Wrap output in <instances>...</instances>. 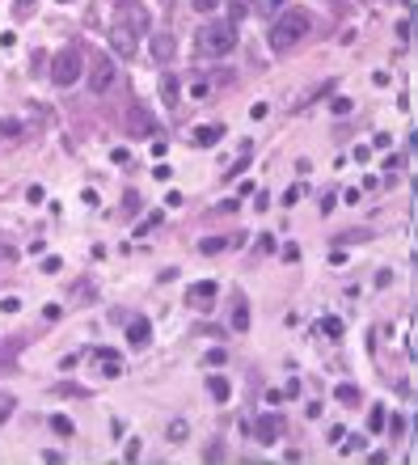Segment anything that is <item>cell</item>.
Masks as SVG:
<instances>
[{"instance_id": "1", "label": "cell", "mask_w": 418, "mask_h": 465, "mask_svg": "<svg viewBox=\"0 0 418 465\" xmlns=\"http://www.w3.org/2000/svg\"><path fill=\"white\" fill-rule=\"evenodd\" d=\"M313 34V17L304 9H283L275 21H270V47L275 51H291Z\"/></svg>"}, {"instance_id": "2", "label": "cell", "mask_w": 418, "mask_h": 465, "mask_svg": "<svg viewBox=\"0 0 418 465\" xmlns=\"http://www.w3.org/2000/svg\"><path fill=\"white\" fill-rule=\"evenodd\" d=\"M237 47V26L228 17H215V21H207V26H199V51H207V55H228Z\"/></svg>"}, {"instance_id": "3", "label": "cell", "mask_w": 418, "mask_h": 465, "mask_svg": "<svg viewBox=\"0 0 418 465\" xmlns=\"http://www.w3.org/2000/svg\"><path fill=\"white\" fill-rule=\"evenodd\" d=\"M81 72H85V51H81L77 42H68L64 51L51 60V81L68 89V85H77V81H81Z\"/></svg>"}, {"instance_id": "4", "label": "cell", "mask_w": 418, "mask_h": 465, "mask_svg": "<svg viewBox=\"0 0 418 465\" xmlns=\"http://www.w3.org/2000/svg\"><path fill=\"white\" fill-rule=\"evenodd\" d=\"M106 42H110V51L118 55V60H131L135 51H140V34L131 30V26H110V34H106Z\"/></svg>"}, {"instance_id": "5", "label": "cell", "mask_w": 418, "mask_h": 465, "mask_svg": "<svg viewBox=\"0 0 418 465\" xmlns=\"http://www.w3.org/2000/svg\"><path fill=\"white\" fill-rule=\"evenodd\" d=\"M114 89V60H93V68H89V93H110Z\"/></svg>"}, {"instance_id": "6", "label": "cell", "mask_w": 418, "mask_h": 465, "mask_svg": "<svg viewBox=\"0 0 418 465\" xmlns=\"http://www.w3.org/2000/svg\"><path fill=\"white\" fill-rule=\"evenodd\" d=\"M254 436H258V444H275V440L283 436V414H258L254 419Z\"/></svg>"}, {"instance_id": "7", "label": "cell", "mask_w": 418, "mask_h": 465, "mask_svg": "<svg viewBox=\"0 0 418 465\" xmlns=\"http://www.w3.org/2000/svg\"><path fill=\"white\" fill-rule=\"evenodd\" d=\"M118 13L135 34H148V9H144L140 0H118Z\"/></svg>"}, {"instance_id": "8", "label": "cell", "mask_w": 418, "mask_h": 465, "mask_svg": "<svg viewBox=\"0 0 418 465\" xmlns=\"http://www.w3.org/2000/svg\"><path fill=\"white\" fill-rule=\"evenodd\" d=\"M148 51H153L157 64H169V60H174V51H178V38L174 34H153L148 38Z\"/></svg>"}, {"instance_id": "9", "label": "cell", "mask_w": 418, "mask_h": 465, "mask_svg": "<svg viewBox=\"0 0 418 465\" xmlns=\"http://www.w3.org/2000/svg\"><path fill=\"white\" fill-rule=\"evenodd\" d=\"M131 131L135 136H161V123L153 114H144V106H131Z\"/></svg>"}, {"instance_id": "10", "label": "cell", "mask_w": 418, "mask_h": 465, "mask_svg": "<svg viewBox=\"0 0 418 465\" xmlns=\"http://www.w3.org/2000/svg\"><path fill=\"white\" fill-rule=\"evenodd\" d=\"M148 338H153V322H148V317H131V322H127V342H131V347H144Z\"/></svg>"}, {"instance_id": "11", "label": "cell", "mask_w": 418, "mask_h": 465, "mask_svg": "<svg viewBox=\"0 0 418 465\" xmlns=\"http://www.w3.org/2000/svg\"><path fill=\"white\" fill-rule=\"evenodd\" d=\"M215 279H199V284H190L186 288V297H190V305H203V301H215Z\"/></svg>"}, {"instance_id": "12", "label": "cell", "mask_w": 418, "mask_h": 465, "mask_svg": "<svg viewBox=\"0 0 418 465\" xmlns=\"http://www.w3.org/2000/svg\"><path fill=\"white\" fill-rule=\"evenodd\" d=\"M220 140H224V127H220V123L194 127V144H199V149H211V144H220Z\"/></svg>"}, {"instance_id": "13", "label": "cell", "mask_w": 418, "mask_h": 465, "mask_svg": "<svg viewBox=\"0 0 418 465\" xmlns=\"http://www.w3.org/2000/svg\"><path fill=\"white\" fill-rule=\"evenodd\" d=\"M161 102L169 110H178V77L174 72H161Z\"/></svg>"}, {"instance_id": "14", "label": "cell", "mask_w": 418, "mask_h": 465, "mask_svg": "<svg viewBox=\"0 0 418 465\" xmlns=\"http://www.w3.org/2000/svg\"><path fill=\"white\" fill-rule=\"evenodd\" d=\"M97 368H102V377H122V360L114 351H97Z\"/></svg>"}, {"instance_id": "15", "label": "cell", "mask_w": 418, "mask_h": 465, "mask_svg": "<svg viewBox=\"0 0 418 465\" xmlns=\"http://www.w3.org/2000/svg\"><path fill=\"white\" fill-rule=\"evenodd\" d=\"M207 394H211L215 402H228V381H224V377H211V381H207Z\"/></svg>"}, {"instance_id": "16", "label": "cell", "mask_w": 418, "mask_h": 465, "mask_svg": "<svg viewBox=\"0 0 418 465\" xmlns=\"http://www.w3.org/2000/svg\"><path fill=\"white\" fill-rule=\"evenodd\" d=\"M233 330H250V305L245 301H237V309H233Z\"/></svg>"}, {"instance_id": "17", "label": "cell", "mask_w": 418, "mask_h": 465, "mask_svg": "<svg viewBox=\"0 0 418 465\" xmlns=\"http://www.w3.org/2000/svg\"><path fill=\"white\" fill-rule=\"evenodd\" d=\"M17 258H21V254H17V246H0V275H5L9 266H17Z\"/></svg>"}, {"instance_id": "18", "label": "cell", "mask_w": 418, "mask_h": 465, "mask_svg": "<svg viewBox=\"0 0 418 465\" xmlns=\"http://www.w3.org/2000/svg\"><path fill=\"white\" fill-rule=\"evenodd\" d=\"M34 9H38V0H13V17H17V21H26Z\"/></svg>"}, {"instance_id": "19", "label": "cell", "mask_w": 418, "mask_h": 465, "mask_svg": "<svg viewBox=\"0 0 418 465\" xmlns=\"http://www.w3.org/2000/svg\"><path fill=\"white\" fill-rule=\"evenodd\" d=\"M190 436V427H186V419H174L169 423V440H174V444H182V440Z\"/></svg>"}, {"instance_id": "20", "label": "cell", "mask_w": 418, "mask_h": 465, "mask_svg": "<svg viewBox=\"0 0 418 465\" xmlns=\"http://www.w3.org/2000/svg\"><path fill=\"white\" fill-rule=\"evenodd\" d=\"M224 246H228L224 237H207V241H199V250H203V254H220Z\"/></svg>"}, {"instance_id": "21", "label": "cell", "mask_w": 418, "mask_h": 465, "mask_svg": "<svg viewBox=\"0 0 418 465\" xmlns=\"http://www.w3.org/2000/svg\"><path fill=\"white\" fill-rule=\"evenodd\" d=\"M334 398H338V402H359V389H355V385H338Z\"/></svg>"}, {"instance_id": "22", "label": "cell", "mask_w": 418, "mask_h": 465, "mask_svg": "<svg viewBox=\"0 0 418 465\" xmlns=\"http://www.w3.org/2000/svg\"><path fill=\"white\" fill-rule=\"evenodd\" d=\"M0 136H5V140L21 136V123H17V118H0Z\"/></svg>"}, {"instance_id": "23", "label": "cell", "mask_w": 418, "mask_h": 465, "mask_svg": "<svg viewBox=\"0 0 418 465\" xmlns=\"http://www.w3.org/2000/svg\"><path fill=\"white\" fill-rule=\"evenodd\" d=\"M338 449H342V457H351V453H359V449H363V440H359V436H351V440L342 436V444H338Z\"/></svg>"}, {"instance_id": "24", "label": "cell", "mask_w": 418, "mask_h": 465, "mask_svg": "<svg viewBox=\"0 0 418 465\" xmlns=\"http://www.w3.org/2000/svg\"><path fill=\"white\" fill-rule=\"evenodd\" d=\"M367 427H372V431H380V427H384V410H380V406L367 410Z\"/></svg>"}, {"instance_id": "25", "label": "cell", "mask_w": 418, "mask_h": 465, "mask_svg": "<svg viewBox=\"0 0 418 465\" xmlns=\"http://www.w3.org/2000/svg\"><path fill=\"white\" fill-rule=\"evenodd\" d=\"M51 427H55L60 436H72V419H64V414H51Z\"/></svg>"}, {"instance_id": "26", "label": "cell", "mask_w": 418, "mask_h": 465, "mask_svg": "<svg viewBox=\"0 0 418 465\" xmlns=\"http://www.w3.org/2000/svg\"><path fill=\"white\" fill-rule=\"evenodd\" d=\"M190 5L199 9V13H215V9H220V0H190Z\"/></svg>"}, {"instance_id": "27", "label": "cell", "mask_w": 418, "mask_h": 465, "mask_svg": "<svg viewBox=\"0 0 418 465\" xmlns=\"http://www.w3.org/2000/svg\"><path fill=\"white\" fill-rule=\"evenodd\" d=\"M322 330H326V334H334V338H338V334H342V322H338V317H326V322H322Z\"/></svg>"}, {"instance_id": "28", "label": "cell", "mask_w": 418, "mask_h": 465, "mask_svg": "<svg viewBox=\"0 0 418 465\" xmlns=\"http://www.w3.org/2000/svg\"><path fill=\"white\" fill-rule=\"evenodd\" d=\"M330 110H334V114H347V110H351V97H334Z\"/></svg>"}, {"instance_id": "29", "label": "cell", "mask_w": 418, "mask_h": 465, "mask_svg": "<svg viewBox=\"0 0 418 465\" xmlns=\"http://www.w3.org/2000/svg\"><path fill=\"white\" fill-rule=\"evenodd\" d=\"M60 266H64V262H60L55 254H51V258H42V271H47V275H51V271H60Z\"/></svg>"}, {"instance_id": "30", "label": "cell", "mask_w": 418, "mask_h": 465, "mask_svg": "<svg viewBox=\"0 0 418 465\" xmlns=\"http://www.w3.org/2000/svg\"><path fill=\"white\" fill-rule=\"evenodd\" d=\"M42 322H60V305H47L42 309Z\"/></svg>"}, {"instance_id": "31", "label": "cell", "mask_w": 418, "mask_h": 465, "mask_svg": "<svg viewBox=\"0 0 418 465\" xmlns=\"http://www.w3.org/2000/svg\"><path fill=\"white\" fill-rule=\"evenodd\" d=\"M0 309H5V313H17V309H21V301H17V297H5V301H0Z\"/></svg>"}, {"instance_id": "32", "label": "cell", "mask_w": 418, "mask_h": 465, "mask_svg": "<svg viewBox=\"0 0 418 465\" xmlns=\"http://www.w3.org/2000/svg\"><path fill=\"white\" fill-rule=\"evenodd\" d=\"M127 461H140V440H127Z\"/></svg>"}, {"instance_id": "33", "label": "cell", "mask_w": 418, "mask_h": 465, "mask_svg": "<svg viewBox=\"0 0 418 465\" xmlns=\"http://www.w3.org/2000/svg\"><path fill=\"white\" fill-rule=\"evenodd\" d=\"M203 457H207V461H220V457H224V444H211V449H207Z\"/></svg>"}, {"instance_id": "34", "label": "cell", "mask_w": 418, "mask_h": 465, "mask_svg": "<svg viewBox=\"0 0 418 465\" xmlns=\"http://www.w3.org/2000/svg\"><path fill=\"white\" fill-rule=\"evenodd\" d=\"M393 284V271H376V288H389Z\"/></svg>"}, {"instance_id": "35", "label": "cell", "mask_w": 418, "mask_h": 465, "mask_svg": "<svg viewBox=\"0 0 418 465\" xmlns=\"http://www.w3.org/2000/svg\"><path fill=\"white\" fill-rule=\"evenodd\" d=\"M258 5H262V9H270V13H279V9H283V0H258Z\"/></svg>"}, {"instance_id": "36", "label": "cell", "mask_w": 418, "mask_h": 465, "mask_svg": "<svg viewBox=\"0 0 418 465\" xmlns=\"http://www.w3.org/2000/svg\"><path fill=\"white\" fill-rule=\"evenodd\" d=\"M9 406H13V402H5V406H0V423H5V414H9Z\"/></svg>"}, {"instance_id": "37", "label": "cell", "mask_w": 418, "mask_h": 465, "mask_svg": "<svg viewBox=\"0 0 418 465\" xmlns=\"http://www.w3.org/2000/svg\"><path fill=\"white\" fill-rule=\"evenodd\" d=\"M410 144H414V153H418V131H414V136H410Z\"/></svg>"}]
</instances>
